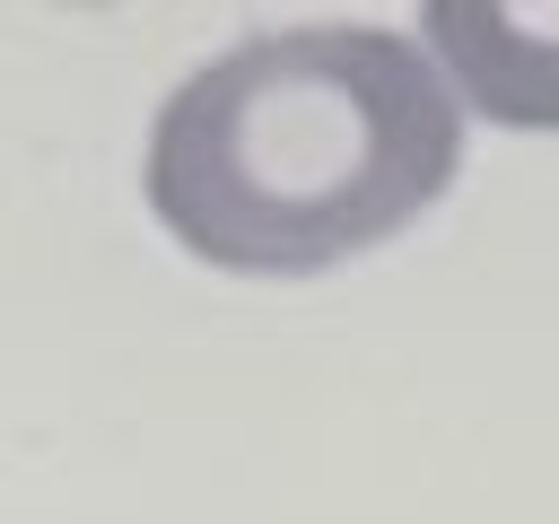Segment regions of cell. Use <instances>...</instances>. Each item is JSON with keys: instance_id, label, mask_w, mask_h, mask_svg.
<instances>
[{"instance_id": "1", "label": "cell", "mask_w": 559, "mask_h": 524, "mask_svg": "<svg viewBox=\"0 0 559 524\" xmlns=\"http://www.w3.org/2000/svg\"><path fill=\"white\" fill-rule=\"evenodd\" d=\"M463 166L445 70L393 26H280L201 61L148 122V210L218 271H332Z\"/></svg>"}, {"instance_id": "2", "label": "cell", "mask_w": 559, "mask_h": 524, "mask_svg": "<svg viewBox=\"0 0 559 524\" xmlns=\"http://www.w3.org/2000/svg\"><path fill=\"white\" fill-rule=\"evenodd\" d=\"M437 61L489 122L559 131V9H507V0H437L428 17Z\"/></svg>"}]
</instances>
